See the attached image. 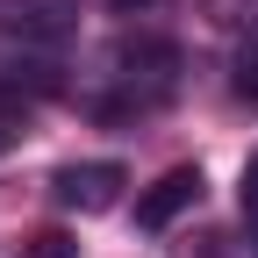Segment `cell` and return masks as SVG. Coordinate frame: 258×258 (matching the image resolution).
<instances>
[{
	"label": "cell",
	"instance_id": "cell-1",
	"mask_svg": "<svg viewBox=\"0 0 258 258\" xmlns=\"http://www.w3.org/2000/svg\"><path fill=\"white\" fill-rule=\"evenodd\" d=\"M179 93V43L165 36H137L115 50V72H108V93H101V115H151Z\"/></svg>",
	"mask_w": 258,
	"mask_h": 258
},
{
	"label": "cell",
	"instance_id": "cell-2",
	"mask_svg": "<svg viewBox=\"0 0 258 258\" xmlns=\"http://www.w3.org/2000/svg\"><path fill=\"white\" fill-rule=\"evenodd\" d=\"M122 186H129V172L115 165V158H86V165H64L50 179V201L72 208V215H101V208L122 201Z\"/></svg>",
	"mask_w": 258,
	"mask_h": 258
},
{
	"label": "cell",
	"instance_id": "cell-3",
	"mask_svg": "<svg viewBox=\"0 0 258 258\" xmlns=\"http://www.w3.org/2000/svg\"><path fill=\"white\" fill-rule=\"evenodd\" d=\"M0 29H8V43L50 57L64 36H72V8H64V0H15L8 15H0Z\"/></svg>",
	"mask_w": 258,
	"mask_h": 258
},
{
	"label": "cell",
	"instance_id": "cell-4",
	"mask_svg": "<svg viewBox=\"0 0 258 258\" xmlns=\"http://www.w3.org/2000/svg\"><path fill=\"white\" fill-rule=\"evenodd\" d=\"M194 201H201V165H172L158 186L137 194V222H144V230H165V222H179Z\"/></svg>",
	"mask_w": 258,
	"mask_h": 258
},
{
	"label": "cell",
	"instance_id": "cell-5",
	"mask_svg": "<svg viewBox=\"0 0 258 258\" xmlns=\"http://www.w3.org/2000/svg\"><path fill=\"white\" fill-rule=\"evenodd\" d=\"M230 86H237V101H251V108H258V43H244V50H237Z\"/></svg>",
	"mask_w": 258,
	"mask_h": 258
},
{
	"label": "cell",
	"instance_id": "cell-6",
	"mask_svg": "<svg viewBox=\"0 0 258 258\" xmlns=\"http://www.w3.org/2000/svg\"><path fill=\"white\" fill-rule=\"evenodd\" d=\"M29 258H72V237H57V230H43V237H36V251H29Z\"/></svg>",
	"mask_w": 258,
	"mask_h": 258
},
{
	"label": "cell",
	"instance_id": "cell-7",
	"mask_svg": "<svg viewBox=\"0 0 258 258\" xmlns=\"http://www.w3.org/2000/svg\"><path fill=\"white\" fill-rule=\"evenodd\" d=\"M244 215H251V222H258V151H251V158H244Z\"/></svg>",
	"mask_w": 258,
	"mask_h": 258
},
{
	"label": "cell",
	"instance_id": "cell-8",
	"mask_svg": "<svg viewBox=\"0 0 258 258\" xmlns=\"http://www.w3.org/2000/svg\"><path fill=\"white\" fill-rule=\"evenodd\" d=\"M151 8H165V0H115V15H151Z\"/></svg>",
	"mask_w": 258,
	"mask_h": 258
},
{
	"label": "cell",
	"instance_id": "cell-9",
	"mask_svg": "<svg viewBox=\"0 0 258 258\" xmlns=\"http://www.w3.org/2000/svg\"><path fill=\"white\" fill-rule=\"evenodd\" d=\"M15 122H22L15 108H0V151H8V144H15Z\"/></svg>",
	"mask_w": 258,
	"mask_h": 258
}]
</instances>
